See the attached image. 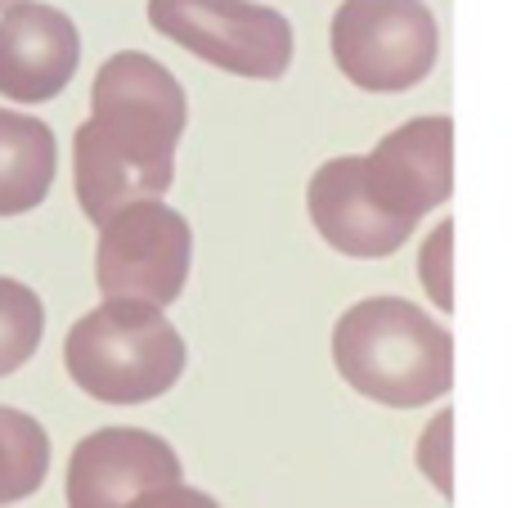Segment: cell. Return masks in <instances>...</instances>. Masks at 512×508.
Listing matches in <instances>:
<instances>
[{
	"instance_id": "52a82bcc",
	"label": "cell",
	"mask_w": 512,
	"mask_h": 508,
	"mask_svg": "<svg viewBox=\"0 0 512 508\" xmlns=\"http://www.w3.org/2000/svg\"><path fill=\"white\" fill-rule=\"evenodd\" d=\"M364 158V185L382 212L418 225L427 212L454 194V122L450 117H414L382 135Z\"/></svg>"
},
{
	"instance_id": "3957f363",
	"label": "cell",
	"mask_w": 512,
	"mask_h": 508,
	"mask_svg": "<svg viewBox=\"0 0 512 508\" xmlns=\"http://www.w3.org/2000/svg\"><path fill=\"white\" fill-rule=\"evenodd\" d=\"M180 329L144 302H104L63 338L68 378L104 405H144L167 396L185 374Z\"/></svg>"
},
{
	"instance_id": "8992f818",
	"label": "cell",
	"mask_w": 512,
	"mask_h": 508,
	"mask_svg": "<svg viewBox=\"0 0 512 508\" xmlns=\"http://www.w3.org/2000/svg\"><path fill=\"white\" fill-rule=\"evenodd\" d=\"M149 23L234 77L279 81L292 63V23L256 0H149Z\"/></svg>"
},
{
	"instance_id": "e0dca14e",
	"label": "cell",
	"mask_w": 512,
	"mask_h": 508,
	"mask_svg": "<svg viewBox=\"0 0 512 508\" xmlns=\"http://www.w3.org/2000/svg\"><path fill=\"white\" fill-rule=\"evenodd\" d=\"M9 5H23V0H0V14H5V9H9Z\"/></svg>"
},
{
	"instance_id": "6da1fadb",
	"label": "cell",
	"mask_w": 512,
	"mask_h": 508,
	"mask_svg": "<svg viewBox=\"0 0 512 508\" xmlns=\"http://www.w3.org/2000/svg\"><path fill=\"white\" fill-rule=\"evenodd\" d=\"M185 122V90L167 63L144 50L104 59L90 86V117L72 135V189L81 216L104 225L131 203H162L176 180Z\"/></svg>"
},
{
	"instance_id": "5b68a950",
	"label": "cell",
	"mask_w": 512,
	"mask_h": 508,
	"mask_svg": "<svg viewBox=\"0 0 512 508\" xmlns=\"http://www.w3.org/2000/svg\"><path fill=\"white\" fill-rule=\"evenodd\" d=\"M194 234L167 203H131L99 225L95 284L104 302H144L167 311L189 284Z\"/></svg>"
},
{
	"instance_id": "30bf717a",
	"label": "cell",
	"mask_w": 512,
	"mask_h": 508,
	"mask_svg": "<svg viewBox=\"0 0 512 508\" xmlns=\"http://www.w3.org/2000/svg\"><path fill=\"white\" fill-rule=\"evenodd\" d=\"M306 212H310V221H315L319 239L333 252H342V257H364V261L391 257V252H400L405 239L414 234V225L382 212L378 198L369 194L360 153L328 158L324 167L310 176Z\"/></svg>"
},
{
	"instance_id": "ba28073f",
	"label": "cell",
	"mask_w": 512,
	"mask_h": 508,
	"mask_svg": "<svg viewBox=\"0 0 512 508\" xmlns=\"http://www.w3.org/2000/svg\"><path fill=\"white\" fill-rule=\"evenodd\" d=\"M180 482L171 441L144 428H99L72 446L68 508H126L135 495Z\"/></svg>"
},
{
	"instance_id": "7a4b0ae2",
	"label": "cell",
	"mask_w": 512,
	"mask_h": 508,
	"mask_svg": "<svg viewBox=\"0 0 512 508\" xmlns=\"http://www.w3.org/2000/svg\"><path fill=\"white\" fill-rule=\"evenodd\" d=\"M333 365L369 401L418 410L454 387V338L405 297H364L337 320Z\"/></svg>"
},
{
	"instance_id": "8fae6325",
	"label": "cell",
	"mask_w": 512,
	"mask_h": 508,
	"mask_svg": "<svg viewBox=\"0 0 512 508\" xmlns=\"http://www.w3.org/2000/svg\"><path fill=\"white\" fill-rule=\"evenodd\" d=\"M59 167L54 131L41 117L0 108V216H23L45 203Z\"/></svg>"
},
{
	"instance_id": "9a60e30c",
	"label": "cell",
	"mask_w": 512,
	"mask_h": 508,
	"mask_svg": "<svg viewBox=\"0 0 512 508\" xmlns=\"http://www.w3.org/2000/svg\"><path fill=\"white\" fill-rule=\"evenodd\" d=\"M450 441H454V414H450V410H441V414H436V419L423 428V437H418V468H423L427 482H432L436 491L445 495V500H454Z\"/></svg>"
},
{
	"instance_id": "9c48e42d",
	"label": "cell",
	"mask_w": 512,
	"mask_h": 508,
	"mask_svg": "<svg viewBox=\"0 0 512 508\" xmlns=\"http://www.w3.org/2000/svg\"><path fill=\"white\" fill-rule=\"evenodd\" d=\"M81 63V36L54 5H9L0 14V95L9 104H45L63 95Z\"/></svg>"
},
{
	"instance_id": "277c9868",
	"label": "cell",
	"mask_w": 512,
	"mask_h": 508,
	"mask_svg": "<svg viewBox=\"0 0 512 508\" xmlns=\"http://www.w3.org/2000/svg\"><path fill=\"white\" fill-rule=\"evenodd\" d=\"M328 45L351 86L369 95H400L436 68L441 32L423 0H342Z\"/></svg>"
},
{
	"instance_id": "2e32d148",
	"label": "cell",
	"mask_w": 512,
	"mask_h": 508,
	"mask_svg": "<svg viewBox=\"0 0 512 508\" xmlns=\"http://www.w3.org/2000/svg\"><path fill=\"white\" fill-rule=\"evenodd\" d=\"M126 508H221L207 491H194V486L176 482V486H158V491L135 495Z\"/></svg>"
},
{
	"instance_id": "7c38bea8",
	"label": "cell",
	"mask_w": 512,
	"mask_h": 508,
	"mask_svg": "<svg viewBox=\"0 0 512 508\" xmlns=\"http://www.w3.org/2000/svg\"><path fill=\"white\" fill-rule=\"evenodd\" d=\"M50 473V437L23 410L0 405V508L36 495Z\"/></svg>"
},
{
	"instance_id": "5bb4252c",
	"label": "cell",
	"mask_w": 512,
	"mask_h": 508,
	"mask_svg": "<svg viewBox=\"0 0 512 508\" xmlns=\"http://www.w3.org/2000/svg\"><path fill=\"white\" fill-rule=\"evenodd\" d=\"M450 257H454V221H441L432 234H427L423 252H418V279H423L427 297H432L441 311H454V270H450Z\"/></svg>"
},
{
	"instance_id": "4fadbf2b",
	"label": "cell",
	"mask_w": 512,
	"mask_h": 508,
	"mask_svg": "<svg viewBox=\"0 0 512 508\" xmlns=\"http://www.w3.org/2000/svg\"><path fill=\"white\" fill-rule=\"evenodd\" d=\"M45 333V306L36 288L0 275V378L23 369L36 356Z\"/></svg>"
}]
</instances>
